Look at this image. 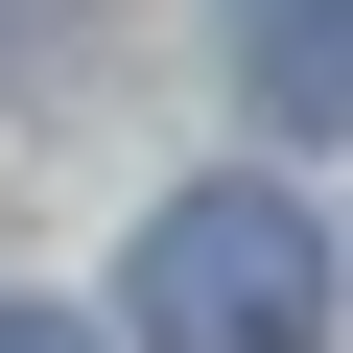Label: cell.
Masks as SVG:
<instances>
[{
  "instance_id": "cell-1",
  "label": "cell",
  "mask_w": 353,
  "mask_h": 353,
  "mask_svg": "<svg viewBox=\"0 0 353 353\" xmlns=\"http://www.w3.org/2000/svg\"><path fill=\"white\" fill-rule=\"evenodd\" d=\"M118 306H141V353H330V236L283 189H165Z\"/></svg>"
},
{
  "instance_id": "cell-2",
  "label": "cell",
  "mask_w": 353,
  "mask_h": 353,
  "mask_svg": "<svg viewBox=\"0 0 353 353\" xmlns=\"http://www.w3.org/2000/svg\"><path fill=\"white\" fill-rule=\"evenodd\" d=\"M236 94L259 141H353V0H236Z\"/></svg>"
},
{
  "instance_id": "cell-3",
  "label": "cell",
  "mask_w": 353,
  "mask_h": 353,
  "mask_svg": "<svg viewBox=\"0 0 353 353\" xmlns=\"http://www.w3.org/2000/svg\"><path fill=\"white\" fill-rule=\"evenodd\" d=\"M0 353H94V330H71V306H0Z\"/></svg>"
}]
</instances>
